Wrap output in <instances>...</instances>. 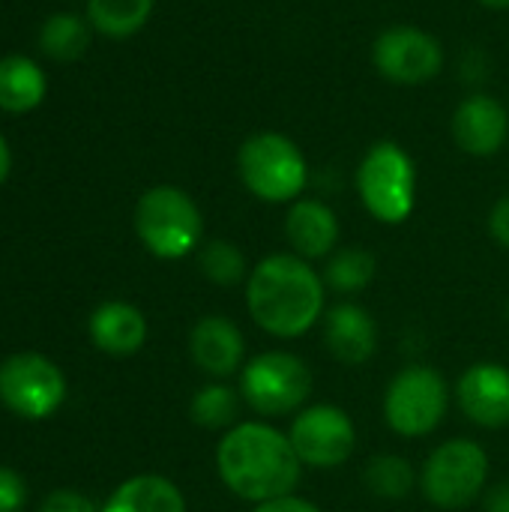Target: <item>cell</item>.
Instances as JSON below:
<instances>
[{
	"instance_id": "277c9868",
	"label": "cell",
	"mask_w": 509,
	"mask_h": 512,
	"mask_svg": "<svg viewBox=\"0 0 509 512\" xmlns=\"http://www.w3.org/2000/svg\"><path fill=\"white\" fill-rule=\"evenodd\" d=\"M357 192L372 219L402 225L417 204V165L399 141H375L357 168Z\"/></svg>"
},
{
	"instance_id": "d6986e66",
	"label": "cell",
	"mask_w": 509,
	"mask_h": 512,
	"mask_svg": "<svg viewBox=\"0 0 509 512\" xmlns=\"http://www.w3.org/2000/svg\"><path fill=\"white\" fill-rule=\"evenodd\" d=\"M45 99V75L42 69L21 54H9L0 60V108L12 114L33 111Z\"/></svg>"
},
{
	"instance_id": "9c48e42d",
	"label": "cell",
	"mask_w": 509,
	"mask_h": 512,
	"mask_svg": "<svg viewBox=\"0 0 509 512\" xmlns=\"http://www.w3.org/2000/svg\"><path fill=\"white\" fill-rule=\"evenodd\" d=\"M0 402L21 420H45L66 402V378L42 354H12L0 363Z\"/></svg>"
},
{
	"instance_id": "4dcf8cb0",
	"label": "cell",
	"mask_w": 509,
	"mask_h": 512,
	"mask_svg": "<svg viewBox=\"0 0 509 512\" xmlns=\"http://www.w3.org/2000/svg\"><path fill=\"white\" fill-rule=\"evenodd\" d=\"M9 165H12V153H9V144H6V138L0 135V183L9 177Z\"/></svg>"
},
{
	"instance_id": "52a82bcc",
	"label": "cell",
	"mask_w": 509,
	"mask_h": 512,
	"mask_svg": "<svg viewBox=\"0 0 509 512\" xmlns=\"http://www.w3.org/2000/svg\"><path fill=\"white\" fill-rule=\"evenodd\" d=\"M489 456L477 441H447L423 465V495L441 510H459L483 495Z\"/></svg>"
},
{
	"instance_id": "1f68e13d",
	"label": "cell",
	"mask_w": 509,
	"mask_h": 512,
	"mask_svg": "<svg viewBox=\"0 0 509 512\" xmlns=\"http://www.w3.org/2000/svg\"><path fill=\"white\" fill-rule=\"evenodd\" d=\"M486 9H509V0H480Z\"/></svg>"
},
{
	"instance_id": "ffe728a7",
	"label": "cell",
	"mask_w": 509,
	"mask_h": 512,
	"mask_svg": "<svg viewBox=\"0 0 509 512\" xmlns=\"http://www.w3.org/2000/svg\"><path fill=\"white\" fill-rule=\"evenodd\" d=\"M153 3L156 0H87V18L99 33L126 39L147 24Z\"/></svg>"
},
{
	"instance_id": "ac0fdd59",
	"label": "cell",
	"mask_w": 509,
	"mask_h": 512,
	"mask_svg": "<svg viewBox=\"0 0 509 512\" xmlns=\"http://www.w3.org/2000/svg\"><path fill=\"white\" fill-rule=\"evenodd\" d=\"M99 512H186V501L171 480L141 474L120 483Z\"/></svg>"
},
{
	"instance_id": "5bb4252c",
	"label": "cell",
	"mask_w": 509,
	"mask_h": 512,
	"mask_svg": "<svg viewBox=\"0 0 509 512\" xmlns=\"http://www.w3.org/2000/svg\"><path fill=\"white\" fill-rule=\"evenodd\" d=\"M285 237L306 261L330 258L339 243V216L318 198H297L285 216Z\"/></svg>"
},
{
	"instance_id": "ba28073f",
	"label": "cell",
	"mask_w": 509,
	"mask_h": 512,
	"mask_svg": "<svg viewBox=\"0 0 509 512\" xmlns=\"http://www.w3.org/2000/svg\"><path fill=\"white\" fill-rule=\"evenodd\" d=\"M447 405V381L432 366H408L387 387L384 417L396 435L423 438L441 426Z\"/></svg>"
},
{
	"instance_id": "30bf717a",
	"label": "cell",
	"mask_w": 509,
	"mask_h": 512,
	"mask_svg": "<svg viewBox=\"0 0 509 512\" xmlns=\"http://www.w3.org/2000/svg\"><path fill=\"white\" fill-rule=\"evenodd\" d=\"M372 66L393 84H426L444 69V45L417 24H393L375 36Z\"/></svg>"
},
{
	"instance_id": "8992f818",
	"label": "cell",
	"mask_w": 509,
	"mask_h": 512,
	"mask_svg": "<svg viewBox=\"0 0 509 512\" xmlns=\"http://www.w3.org/2000/svg\"><path fill=\"white\" fill-rule=\"evenodd\" d=\"M240 393L255 414L285 417L309 399L312 372L300 357L288 351H267L243 366Z\"/></svg>"
},
{
	"instance_id": "f546056e",
	"label": "cell",
	"mask_w": 509,
	"mask_h": 512,
	"mask_svg": "<svg viewBox=\"0 0 509 512\" xmlns=\"http://www.w3.org/2000/svg\"><path fill=\"white\" fill-rule=\"evenodd\" d=\"M486 510L509 512V486H498V489L486 498Z\"/></svg>"
},
{
	"instance_id": "44dd1931",
	"label": "cell",
	"mask_w": 509,
	"mask_h": 512,
	"mask_svg": "<svg viewBox=\"0 0 509 512\" xmlns=\"http://www.w3.org/2000/svg\"><path fill=\"white\" fill-rule=\"evenodd\" d=\"M42 51L54 60H75L87 51L90 45V27L81 15L72 12H57L42 24L39 33Z\"/></svg>"
},
{
	"instance_id": "e0dca14e",
	"label": "cell",
	"mask_w": 509,
	"mask_h": 512,
	"mask_svg": "<svg viewBox=\"0 0 509 512\" xmlns=\"http://www.w3.org/2000/svg\"><path fill=\"white\" fill-rule=\"evenodd\" d=\"M90 339L111 357H129L147 342V318L123 300H108L90 315Z\"/></svg>"
},
{
	"instance_id": "cb8c5ba5",
	"label": "cell",
	"mask_w": 509,
	"mask_h": 512,
	"mask_svg": "<svg viewBox=\"0 0 509 512\" xmlns=\"http://www.w3.org/2000/svg\"><path fill=\"white\" fill-rule=\"evenodd\" d=\"M240 396L225 384H207L192 399V420L204 429H228L237 420Z\"/></svg>"
},
{
	"instance_id": "7a4b0ae2",
	"label": "cell",
	"mask_w": 509,
	"mask_h": 512,
	"mask_svg": "<svg viewBox=\"0 0 509 512\" xmlns=\"http://www.w3.org/2000/svg\"><path fill=\"white\" fill-rule=\"evenodd\" d=\"M216 468L237 498L264 504L294 492L303 462L297 459L291 438L279 429L267 423H240L219 441Z\"/></svg>"
},
{
	"instance_id": "9a60e30c",
	"label": "cell",
	"mask_w": 509,
	"mask_h": 512,
	"mask_svg": "<svg viewBox=\"0 0 509 512\" xmlns=\"http://www.w3.org/2000/svg\"><path fill=\"white\" fill-rule=\"evenodd\" d=\"M189 354L201 372H207L213 378H228L243 363L246 339L234 321H228L222 315H207L189 333Z\"/></svg>"
},
{
	"instance_id": "4316f807",
	"label": "cell",
	"mask_w": 509,
	"mask_h": 512,
	"mask_svg": "<svg viewBox=\"0 0 509 512\" xmlns=\"http://www.w3.org/2000/svg\"><path fill=\"white\" fill-rule=\"evenodd\" d=\"M39 512H99L93 507L90 498H84L81 492L75 489H54L45 495L42 501V510Z\"/></svg>"
},
{
	"instance_id": "7402d4cb",
	"label": "cell",
	"mask_w": 509,
	"mask_h": 512,
	"mask_svg": "<svg viewBox=\"0 0 509 512\" xmlns=\"http://www.w3.org/2000/svg\"><path fill=\"white\" fill-rule=\"evenodd\" d=\"M375 270H378V261H375V255L369 249H357V246L354 249H339L327 261L324 282L333 291L354 294V291H363L375 279Z\"/></svg>"
},
{
	"instance_id": "8fae6325",
	"label": "cell",
	"mask_w": 509,
	"mask_h": 512,
	"mask_svg": "<svg viewBox=\"0 0 509 512\" xmlns=\"http://www.w3.org/2000/svg\"><path fill=\"white\" fill-rule=\"evenodd\" d=\"M288 438H291L297 459L318 471L345 465L357 444L351 417L333 405H315V408L300 411L291 423Z\"/></svg>"
},
{
	"instance_id": "d4e9b609",
	"label": "cell",
	"mask_w": 509,
	"mask_h": 512,
	"mask_svg": "<svg viewBox=\"0 0 509 512\" xmlns=\"http://www.w3.org/2000/svg\"><path fill=\"white\" fill-rule=\"evenodd\" d=\"M366 486L378 498L399 501L414 489V468L402 456H375L366 468Z\"/></svg>"
},
{
	"instance_id": "4fadbf2b",
	"label": "cell",
	"mask_w": 509,
	"mask_h": 512,
	"mask_svg": "<svg viewBox=\"0 0 509 512\" xmlns=\"http://www.w3.org/2000/svg\"><path fill=\"white\" fill-rule=\"evenodd\" d=\"M459 408L483 429L509 426V372L498 363H477L459 378Z\"/></svg>"
},
{
	"instance_id": "5b68a950",
	"label": "cell",
	"mask_w": 509,
	"mask_h": 512,
	"mask_svg": "<svg viewBox=\"0 0 509 512\" xmlns=\"http://www.w3.org/2000/svg\"><path fill=\"white\" fill-rule=\"evenodd\" d=\"M135 231L150 255L177 261L198 249L204 219L189 192L177 186H153L138 198Z\"/></svg>"
},
{
	"instance_id": "f1b7e54d",
	"label": "cell",
	"mask_w": 509,
	"mask_h": 512,
	"mask_svg": "<svg viewBox=\"0 0 509 512\" xmlns=\"http://www.w3.org/2000/svg\"><path fill=\"white\" fill-rule=\"evenodd\" d=\"M252 512H321L315 504L303 501V498H294V495H285V498H273V501H264L258 504Z\"/></svg>"
},
{
	"instance_id": "3957f363",
	"label": "cell",
	"mask_w": 509,
	"mask_h": 512,
	"mask_svg": "<svg viewBox=\"0 0 509 512\" xmlns=\"http://www.w3.org/2000/svg\"><path fill=\"white\" fill-rule=\"evenodd\" d=\"M243 186L267 204H294L309 183V162L285 132H255L237 150Z\"/></svg>"
},
{
	"instance_id": "484cf974",
	"label": "cell",
	"mask_w": 509,
	"mask_h": 512,
	"mask_svg": "<svg viewBox=\"0 0 509 512\" xmlns=\"http://www.w3.org/2000/svg\"><path fill=\"white\" fill-rule=\"evenodd\" d=\"M27 504V483L12 468H0V512H18Z\"/></svg>"
},
{
	"instance_id": "6da1fadb",
	"label": "cell",
	"mask_w": 509,
	"mask_h": 512,
	"mask_svg": "<svg viewBox=\"0 0 509 512\" xmlns=\"http://www.w3.org/2000/svg\"><path fill=\"white\" fill-rule=\"evenodd\" d=\"M246 306L252 321L270 336H303L324 312V279L294 252L267 255L246 279Z\"/></svg>"
},
{
	"instance_id": "2e32d148",
	"label": "cell",
	"mask_w": 509,
	"mask_h": 512,
	"mask_svg": "<svg viewBox=\"0 0 509 512\" xmlns=\"http://www.w3.org/2000/svg\"><path fill=\"white\" fill-rule=\"evenodd\" d=\"M324 345L345 366L366 363L378 348V327L357 303H339L324 318Z\"/></svg>"
},
{
	"instance_id": "603a6c76",
	"label": "cell",
	"mask_w": 509,
	"mask_h": 512,
	"mask_svg": "<svg viewBox=\"0 0 509 512\" xmlns=\"http://www.w3.org/2000/svg\"><path fill=\"white\" fill-rule=\"evenodd\" d=\"M198 264H201V273L213 285H222V288H231V285H240L243 279H249L246 255L231 240H210L201 249Z\"/></svg>"
},
{
	"instance_id": "7c38bea8",
	"label": "cell",
	"mask_w": 509,
	"mask_h": 512,
	"mask_svg": "<svg viewBox=\"0 0 509 512\" xmlns=\"http://www.w3.org/2000/svg\"><path fill=\"white\" fill-rule=\"evenodd\" d=\"M450 132L456 147L468 156H495L504 150L509 138L507 105L492 93H471L456 105Z\"/></svg>"
},
{
	"instance_id": "83f0119b",
	"label": "cell",
	"mask_w": 509,
	"mask_h": 512,
	"mask_svg": "<svg viewBox=\"0 0 509 512\" xmlns=\"http://www.w3.org/2000/svg\"><path fill=\"white\" fill-rule=\"evenodd\" d=\"M489 231H492V237H495L498 246L509 249V195H504L492 207V213H489Z\"/></svg>"
}]
</instances>
